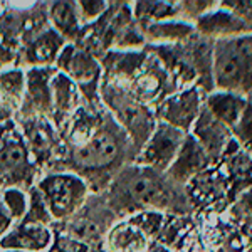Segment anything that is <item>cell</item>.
<instances>
[{
    "label": "cell",
    "instance_id": "1",
    "mask_svg": "<svg viewBox=\"0 0 252 252\" xmlns=\"http://www.w3.org/2000/svg\"><path fill=\"white\" fill-rule=\"evenodd\" d=\"M212 86L217 91L252 94V34L215 40L212 46Z\"/></svg>",
    "mask_w": 252,
    "mask_h": 252
},
{
    "label": "cell",
    "instance_id": "2",
    "mask_svg": "<svg viewBox=\"0 0 252 252\" xmlns=\"http://www.w3.org/2000/svg\"><path fill=\"white\" fill-rule=\"evenodd\" d=\"M165 175L153 172L150 168L135 165L118 175L113 185V198L118 205L131 210L163 209L170 204V192L160 180Z\"/></svg>",
    "mask_w": 252,
    "mask_h": 252
},
{
    "label": "cell",
    "instance_id": "3",
    "mask_svg": "<svg viewBox=\"0 0 252 252\" xmlns=\"http://www.w3.org/2000/svg\"><path fill=\"white\" fill-rule=\"evenodd\" d=\"M37 189L54 220H64L74 215L88 197L86 182L74 173L47 175L39 182Z\"/></svg>",
    "mask_w": 252,
    "mask_h": 252
},
{
    "label": "cell",
    "instance_id": "4",
    "mask_svg": "<svg viewBox=\"0 0 252 252\" xmlns=\"http://www.w3.org/2000/svg\"><path fill=\"white\" fill-rule=\"evenodd\" d=\"M187 136L189 135L182 129L157 121L152 135L138 152L135 165L165 175L170 170V166L173 165L178 153H180Z\"/></svg>",
    "mask_w": 252,
    "mask_h": 252
},
{
    "label": "cell",
    "instance_id": "5",
    "mask_svg": "<svg viewBox=\"0 0 252 252\" xmlns=\"http://www.w3.org/2000/svg\"><path fill=\"white\" fill-rule=\"evenodd\" d=\"M204 101L205 96L200 86L184 88L161 99V103L157 106L155 118L157 121L182 129L189 135L204 109Z\"/></svg>",
    "mask_w": 252,
    "mask_h": 252
},
{
    "label": "cell",
    "instance_id": "6",
    "mask_svg": "<svg viewBox=\"0 0 252 252\" xmlns=\"http://www.w3.org/2000/svg\"><path fill=\"white\" fill-rule=\"evenodd\" d=\"M120 135L109 128H97L76 152V163L84 168H108L118 161L121 153Z\"/></svg>",
    "mask_w": 252,
    "mask_h": 252
},
{
    "label": "cell",
    "instance_id": "7",
    "mask_svg": "<svg viewBox=\"0 0 252 252\" xmlns=\"http://www.w3.org/2000/svg\"><path fill=\"white\" fill-rule=\"evenodd\" d=\"M56 61H58V67L63 71V74L74 81L79 91H83L89 97V89H91V93L94 94L97 89V81L103 72L101 64L94 59V56H91L86 51H79L69 44V46H64Z\"/></svg>",
    "mask_w": 252,
    "mask_h": 252
},
{
    "label": "cell",
    "instance_id": "8",
    "mask_svg": "<svg viewBox=\"0 0 252 252\" xmlns=\"http://www.w3.org/2000/svg\"><path fill=\"white\" fill-rule=\"evenodd\" d=\"M190 135L202 146V150L207 153L212 163L222 160L230 143L234 141L232 131L223 123H220L212 113L207 111L205 106L190 129Z\"/></svg>",
    "mask_w": 252,
    "mask_h": 252
},
{
    "label": "cell",
    "instance_id": "9",
    "mask_svg": "<svg viewBox=\"0 0 252 252\" xmlns=\"http://www.w3.org/2000/svg\"><path fill=\"white\" fill-rule=\"evenodd\" d=\"M195 31H197V35L212 40V42L252 34L251 27L232 10L223 7L222 2L215 10L209 12L195 22Z\"/></svg>",
    "mask_w": 252,
    "mask_h": 252
},
{
    "label": "cell",
    "instance_id": "10",
    "mask_svg": "<svg viewBox=\"0 0 252 252\" xmlns=\"http://www.w3.org/2000/svg\"><path fill=\"white\" fill-rule=\"evenodd\" d=\"M210 163H212V161L207 157V153L202 150V146L195 141V138L189 133L180 153L175 158L173 165L170 166V170L165 173V177L175 185H185L187 182H190L193 177H197L198 173L204 172Z\"/></svg>",
    "mask_w": 252,
    "mask_h": 252
},
{
    "label": "cell",
    "instance_id": "11",
    "mask_svg": "<svg viewBox=\"0 0 252 252\" xmlns=\"http://www.w3.org/2000/svg\"><path fill=\"white\" fill-rule=\"evenodd\" d=\"M52 242V232L47 225L19 222L0 239V247L7 251L42 252Z\"/></svg>",
    "mask_w": 252,
    "mask_h": 252
},
{
    "label": "cell",
    "instance_id": "12",
    "mask_svg": "<svg viewBox=\"0 0 252 252\" xmlns=\"http://www.w3.org/2000/svg\"><path fill=\"white\" fill-rule=\"evenodd\" d=\"M31 173L26 146L20 140L3 141L0 145V184L24 185Z\"/></svg>",
    "mask_w": 252,
    "mask_h": 252
},
{
    "label": "cell",
    "instance_id": "13",
    "mask_svg": "<svg viewBox=\"0 0 252 252\" xmlns=\"http://www.w3.org/2000/svg\"><path fill=\"white\" fill-rule=\"evenodd\" d=\"M247 104H249V97L237 94V93L217 91V89L207 93L204 101V106L207 111L212 113L230 131H232V128L242 118Z\"/></svg>",
    "mask_w": 252,
    "mask_h": 252
},
{
    "label": "cell",
    "instance_id": "14",
    "mask_svg": "<svg viewBox=\"0 0 252 252\" xmlns=\"http://www.w3.org/2000/svg\"><path fill=\"white\" fill-rule=\"evenodd\" d=\"M145 42L158 44L160 46H177V44L187 42L197 35L193 24H189L180 19L163 20V22L150 24L141 27Z\"/></svg>",
    "mask_w": 252,
    "mask_h": 252
},
{
    "label": "cell",
    "instance_id": "15",
    "mask_svg": "<svg viewBox=\"0 0 252 252\" xmlns=\"http://www.w3.org/2000/svg\"><path fill=\"white\" fill-rule=\"evenodd\" d=\"M222 160H225L227 177L230 182V193L242 195L252 189V158L232 141Z\"/></svg>",
    "mask_w": 252,
    "mask_h": 252
},
{
    "label": "cell",
    "instance_id": "16",
    "mask_svg": "<svg viewBox=\"0 0 252 252\" xmlns=\"http://www.w3.org/2000/svg\"><path fill=\"white\" fill-rule=\"evenodd\" d=\"M51 91H52V115L56 116L58 125L66 116L72 113V109L78 106V88H76L74 81L67 78L66 74L59 72L54 74L51 81Z\"/></svg>",
    "mask_w": 252,
    "mask_h": 252
},
{
    "label": "cell",
    "instance_id": "17",
    "mask_svg": "<svg viewBox=\"0 0 252 252\" xmlns=\"http://www.w3.org/2000/svg\"><path fill=\"white\" fill-rule=\"evenodd\" d=\"M148 237L131 222H121L108 235L109 252H148Z\"/></svg>",
    "mask_w": 252,
    "mask_h": 252
},
{
    "label": "cell",
    "instance_id": "18",
    "mask_svg": "<svg viewBox=\"0 0 252 252\" xmlns=\"http://www.w3.org/2000/svg\"><path fill=\"white\" fill-rule=\"evenodd\" d=\"M49 69H34L27 76V101L39 113H52V76Z\"/></svg>",
    "mask_w": 252,
    "mask_h": 252
},
{
    "label": "cell",
    "instance_id": "19",
    "mask_svg": "<svg viewBox=\"0 0 252 252\" xmlns=\"http://www.w3.org/2000/svg\"><path fill=\"white\" fill-rule=\"evenodd\" d=\"M51 19L56 31L64 39H74L81 27L78 2H54L51 7Z\"/></svg>",
    "mask_w": 252,
    "mask_h": 252
},
{
    "label": "cell",
    "instance_id": "20",
    "mask_svg": "<svg viewBox=\"0 0 252 252\" xmlns=\"http://www.w3.org/2000/svg\"><path fill=\"white\" fill-rule=\"evenodd\" d=\"M133 5L135 17L143 27L163 20L180 19V9L177 2H136Z\"/></svg>",
    "mask_w": 252,
    "mask_h": 252
},
{
    "label": "cell",
    "instance_id": "21",
    "mask_svg": "<svg viewBox=\"0 0 252 252\" xmlns=\"http://www.w3.org/2000/svg\"><path fill=\"white\" fill-rule=\"evenodd\" d=\"M26 96V78L20 71H7L0 74V104L7 113L20 106Z\"/></svg>",
    "mask_w": 252,
    "mask_h": 252
},
{
    "label": "cell",
    "instance_id": "22",
    "mask_svg": "<svg viewBox=\"0 0 252 252\" xmlns=\"http://www.w3.org/2000/svg\"><path fill=\"white\" fill-rule=\"evenodd\" d=\"M66 39L56 29H49L35 40L34 47L31 49L32 59L37 64H51L56 58H59L61 51L64 49Z\"/></svg>",
    "mask_w": 252,
    "mask_h": 252
},
{
    "label": "cell",
    "instance_id": "23",
    "mask_svg": "<svg viewBox=\"0 0 252 252\" xmlns=\"http://www.w3.org/2000/svg\"><path fill=\"white\" fill-rule=\"evenodd\" d=\"M232 138L235 143L239 145V148L252 158V101L251 99L242 118L239 120V123L232 128Z\"/></svg>",
    "mask_w": 252,
    "mask_h": 252
},
{
    "label": "cell",
    "instance_id": "24",
    "mask_svg": "<svg viewBox=\"0 0 252 252\" xmlns=\"http://www.w3.org/2000/svg\"><path fill=\"white\" fill-rule=\"evenodd\" d=\"M52 219L51 212H49L46 202L42 198V193L39 192V189L31 190V202H29V210H27L26 217L22 219V223H35V225H47Z\"/></svg>",
    "mask_w": 252,
    "mask_h": 252
},
{
    "label": "cell",
    "instance_id": "25",
    "mask_svg": "<svg viewBox=\"0 0 252 252\" xmlns=\"http://www.w3.org/2000/svg\"><path fill=\"white\" fill-rule=\"evenodd\" d=\"M133 225L143 232L146 237H155L163 225V215L158 210H141L128 219Z\"/></svg>",
    "mask_w": 252,
    "mask_h": 252
},
{
    "label": "cell",
    "instance_id": "26",
    "mask_svg": "<svg viewBox=\"0 0 252 252\" xmlns=\"http://www.w3.org/2000/svg\"><path fill=\"white\" fill-rule=\"evenodd\" d=\"M2 200L5 209L9 210L12 220H22L26 217L29 204H27V198L22 190H19L17 187H9L2 192Z\"/></svg>",
    "mask_w": 252,
    "mask_h": 252
},
{
    "label": "cell",
    "instance_id": "27",
    "mask_svg": "<svg viewBox=\"0 0 252 252\" xmlns=\"http://www.w3.org/2000/svg\"><path fill=\"white\" fill-rule=\"evenodd\" d=\"M106 2H78L81 22H93L94 19H99L106 12Z\"/></svg>",
    "mask_w": 252,
    "mask_h": 252
},
{
    "label": "cell",
    "instance_id": "28",
    "mask_svg": "<svg viewBox=\"0 0 252 252\" xmlns=\"http://www.w3.org/2000/svg\"><path fill=\"white\" fill-rule=\"evenodd\" d=\"M12 223H14V220H12L9 210H7V209H5V205H3L2 193H0V237H2V235L10 229Z\"/></svg>",
    "mask_w": 252,
    "mask_h": 252
},
{
    "label": "cell",
    "instance_id": "29",
    "mask_svg": "<svg viewBox=\"0 0 252 252\" xmlns=\"http://www.w3.org/2000/svg\"><path fill=\"white\" fill-rule=\"evenodd\" d=\"M148 252H170V251H168V247L160 246V244H155V246H152V247H150Z\"/></svg>",
    "mask_w": 252,
    "mask_h": 252
},
{
    "label": "cell",
    "instance_id": "30",
    "mask_svg": "<svg viewBox=\"0 0 252 252\" xmlns=\"http://www.w3.org/2000/svg\"><path fill=\"white\" fill-rule=\"evenodd\" d=\"M5 252H26V251H5Z\"/></svg>",
    "mask_w": 252,
    "mask_h": 252
},
{
    "label": "cell",
    "instance_id": "31",
    "mask_svg": "<svg viewBox=\"0 0 252 252\" xmlns=\"http://www.w3.org/2000/svg\"><path fill=\"white\" fill-rule=\"evenodd\" d=\"M249 99H251V101H252V94H251V97H249Z\"/></svg>",
    "mask_w": 252,
    "mask_h": 252
}]
</instances>
